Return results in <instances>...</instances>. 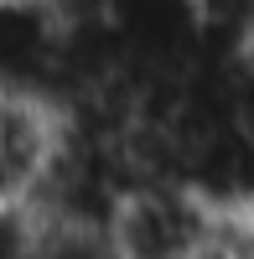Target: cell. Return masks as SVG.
<instances>
[{
	"label": "cell",
	"instance_id": "1",
	"mask_svg": "<svg viewBox=\"0 0 254 259\" xmlns=\"http://www.w3.org/2000/svg\"><path fill=\"white\" fill-rule=\"evenodd\" d=\"M202 31V47L218 57H244L254 36V0H187Z\"/></svg>",
	"mask_w": 254,
	"mask_h": 259
},
{
	"label": "cell",
	"instance_id": "2",
	"mask_svg": "<svg viewBox=\"0 0 254 259\" xmlns=\"http://www.w3.org/2000/svg\"><path fill=\"white\" fill-rule=\"evenodd\" d=\"M36 6H47L62 26H68V21H89V16H99L104 0H36Z\"/></svg>",
	"mask_w": 254,
	"mask_h": 259
}]
</instances>
